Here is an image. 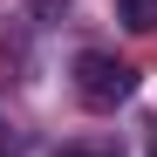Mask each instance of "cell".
<instances>
[{
	"label": "cell",
	"mask_w": 157,
	"mask_h": 157,
	"mask_svg": "<svg viewBox=\"0 0 157 157\" xmlns=\"http://www.w3.org/2000/svg\"><path fill=\"white\" fill-rule=\"evenodd\" d=\"M150 157H157V144H150Z\"/></svg>",
	"instance_id": "277c9868"
},
{
	"label": "cell",
	"mask_w": 157,
	"mask_h": 157,
	"mask_svg": "<svg viewBox=\"0 0 157 157\" xmlns=\"http://www.w3.org/2000/svg\"><path fill=\"white\" fill-rule=\"evenodd\" d=\"M123 14H130V28H157V0H123Z\"/></svg>",
	"instance_id": "7a4b0ae2"
},
{
	"label": "cell",
	"mask_w": 157,
	"mask_h": 157,
	"mask_svg": "<svg viewBox=\"0 0 157 157\" xmlns=\"http://www.w3.org/2000/svg\"><path fill=\"white\" fill-rule=\"evenodd\" d=\"M55 157H102V150H55Z\"/></svg>",
	"instance_id": "3957f363"
},
{
	"label": "cell",
	"mask_w": 157,
	"mask_h": 157,
	"mask_svg": "<svg viewBox=\"0 0 157 157\" xmlns=\"http://www.w3.org/2000/svg\"><path fill=\"white\" fill-rule=\"evenodd\" d=\"M75 96L89 109H116V102L137 96V68L116 62V55H102V48H82L75 55Z\"/></svg>",
	"instance_id": "6da1fadb"
}]
</instances>
